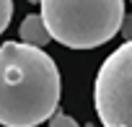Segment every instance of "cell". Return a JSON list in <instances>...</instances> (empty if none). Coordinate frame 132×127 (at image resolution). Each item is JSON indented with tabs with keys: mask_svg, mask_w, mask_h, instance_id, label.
Instances as JSON below:
<instances>
[{
	"mask_svg": "<svg viewBox=\"0 0 132 127\" xmlns=\"http://www.w3.org/2000/svg\"><path fill=\"white\" fill-rule=\"evenodd\" d=\"M62 81L57 62L23 42L0 44V124L36 127L57 112Z\"/></svg>",
	"mask_w": 132,
	"mask_h": 127,
	"instance_id": "1",
	"label": "cell"
},
{
	"mask_svg": "<svg viewBox=\"0 0 132 127\" xmlns=\"http://www.w3.org/2000/svg\"><path fill=\"white\" fill-rule=\"evenodd\" d=\"M11 18H13V0H0V34L8 29Z\"/></svg>",
	"mask_w": 132,
	"mask_h": 127,
	"instance_id": "5",
	"label": "cell"
},
{
	"mask_svg": "<svg viewBox=\"0 0 132 127\" xmlns=\"http://www.w3.org/2000/svg\"><path fill=\"white\" fill-rule=\"evenodd\" d=\"M29 3H42V0H29Z\"/></svg>",
	"mask_w": 132,
	"mask_h": 127,
	"instance_id": "8",
	"label": "cell"
},
{
	"mask_svg": "<svg viewBox=\"0 0 132 127\" xmlns=\"http://www.w3.org/2000/svg\"><path fill=\"white\" fill-rule=\"evenodd\" d=\"M119 34L127 39V42H132V13H127L124 16V21H122V29H119Z\"/></svg>",
	"mask_w": 132,
	"mask_h": 127,
	"instance_id": "7",
	"label": "cell"
},
{
	"mask_svg": "<svg viewBox=\"0 0 132 127\" xmlns=\"http://www.w3.org/2000/svg\"><path fill=\"white\" fill-rule=\"evenodd\" d=\"M93 106L104 127H132V42H124L101 62Z\"/></svg>",
	"mask_w": 132,
	"mask_h": 127,
	"instance_id": "3",
	"label": "cell"
},
{
	"mask_svg": "<svg viewBox=\"0 0 132 127\" xmlns=\"http://www.w3.org/2000/svg\"><path fill=\"white\" fill-rule=\"evenodd\" d=\"M18 34H21V42H23V44H31V47H39V49H44V44L52 39V36H49V29H47V23H44V18H42V13L26 16V18L21 21Z\"/></svg>",
	"mask_w": 132,
	"mask_h": 127,
	"instance_id": "4",
	"label": "cell"
},
{
	"mask_svg": "<svg viewBox=\"0 0 132 127\" xmlns=\"http://www.w3.org/2000/svg\"><path fill=\"white\" fill-rule=\"evenodd\" d=\"M49 36L70 49H93L114 39L124 21V0H42Z\"/></svg>",
	"mask_w": 132,
	"mask_h": 127,
	"instance_id": "2",
	"label": "cell"
},
{
	"mask_svg": "<svg viewBox=\"0 0 132 127\" xmlns=\"http://www.w3.org/2000/svg\"><path fill=\"white\" fill-rule=\"evenodd\" d=\"M49 127H80L70 114H65V112H54L52 119H49Z\"/></svg>",
	"mask_w": 132,
	"mask_h": 127,
	"instance_id": "6",
	"label": "cell"
}]
</instances>
